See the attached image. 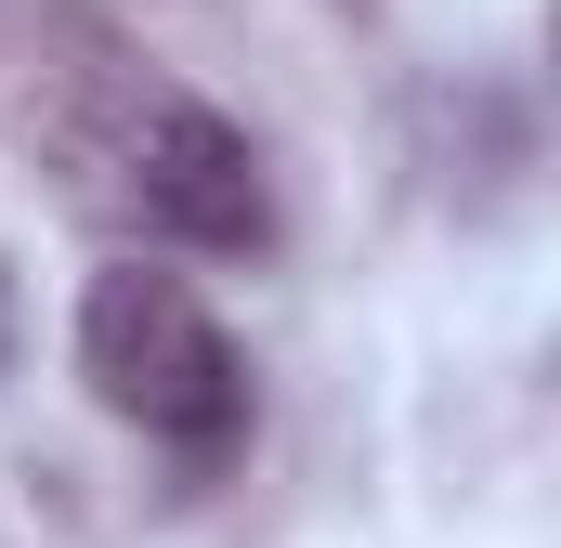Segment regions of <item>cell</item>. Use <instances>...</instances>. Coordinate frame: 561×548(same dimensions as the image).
Listing matches in <instances>:
<instances>
[{"mask_svg": "<svg viewBox=\"0 0 561 548\" xmlns=\"http://www.w3.org/2000/svg\"><path fill=\"white\" fill-rule=\"evenodd\" d=\"M79 379L118 418H144L157 444H183L196 470L249 444V353L222 340V313H209L183 274L105 262L79 287Z\"/></svg>", "mask_w": 561, "mask_h": 548, "instance_id": "1", "label": "cell"}, {"mask_svg": "<svg viewBox=\"0 0 561 548\" xmlns=\"http://www.w3.org/2000/svg\"><path fill=\"white\" fill-rule=\"evenodd\" d=\"M118 196H131V222H144V236H170V249H209V262H236V249H262V236H275L262 144L236 132L222 105L170 92V79H144L131 105H118Z\"/></svg>", "mask_w": 561, "mask_h": 548, "instance_id": "2", "label": "cell"}]
</instances>
